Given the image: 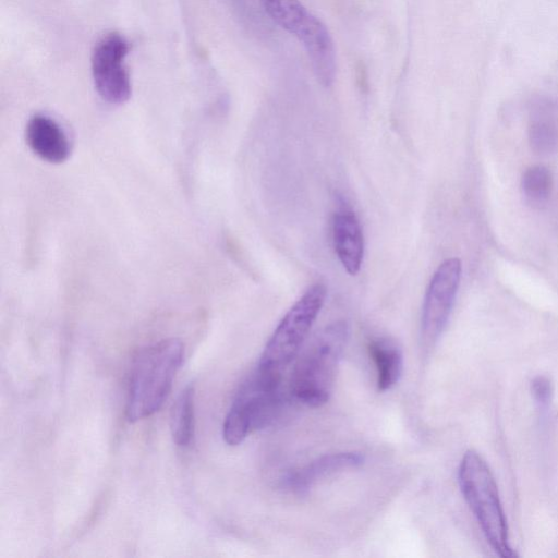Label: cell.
I'll return each mask as SVG.
<instances>
[{
  "instance_id": "obj_11",
  "label": "cell",
  "mask_w": 558,
  "mask_h": 558,
  "mask_svg": "<svg viewBox=\"0 0 558 558\" xmlns=\"http://www.w3.org/2000/svg\"><path fill=\"white\" fill-rule=\"evenodd\" d=\"M368 352L377 371V388L380 391L391 389L400 379L403 368L402 351L388 338L369 341Z\"/></svg>"
},
{
  "instance_id": "obj_10",
  "label": "cell",
  "mask_w": 558,
  "mask_h": 558,
  "mask_svg": "<svg viewBox=\"0 0 558 558\" xmlns=\"http://www.w3.org/2000/svg\"><path fill=\"white\" fill-rule=\"evenodd\" d=\"M363 463L364 456L355 451L325 454L288 474L284 485L294 493L303 494L320 478Z\"/></svg>"
},
{
  "instance_id": "obj_2",
  "label": "cell",
  "mask_w": 558,
  "mask_h": 558,
  "mask_svg": "<svg viewBox=\"0 0 558 558\" xmlns=\"http://www.w3.org/2000/svg\"><path fill=\"white\" fill-rule=\"evenodd\" d=\"M348 337V324L337 320L314 338L291 375L290 392L298 401L316 408L329 400Z\"/></svg>"
},
{
  "instance_id": "obj_8",
  "label": "cell",
  "mask_w": 558,
  "mask_h": 558,
  "mask_svg": "<svg viewBox=\"0 0 558 558\" xmlns=\"http://www.w3.org/2000/svg\"><path fill=\"white\" fill-rule=\"evenodd\" d=\"M332 243L345 271L355 276L362 266L364 257V236L355 213L341 208L332 218Z\"/></svg>"
},
{
  "instance_id": "obj_5",
  "label": "cell",
  "mask_w": 558,
  "mask_h": 558,
  "mask_svg": "<svg viewBox=\"0 0 558 558\" xmlns=\"http://www.w3.org/2000/svg\"><path fill=\"white\" fill-rule=\"evenodd\" d=\"M327 295L326 286L315 283L290 307L267 341L257 367L281 374L298 355Z\"/></svg>"
},
{
  "instance_id": "obj_13",
  "label": "cell",
  "mask_w": 558,
  "mask_h": 558,
  "mask_svg": "<svg viewBox=\"0 0 558 558\" xmlns=\"http://www.w3.org/2000/svg\"><path fill=\"white\" fill-rule=\"evenodd\" d=\"M171 433L174 442L187 447L194 437V389L184 388L178 397L171 413Z\"/></svg>"
},
{
  "instance_id": "obj_7",
  "label": "cell",
  "mask_w": 558,
  "mask_h": 558,
  "mask_svg": "<svg viewBox=\"0 0 558 558\" xmlns=\"http://www.w3.org/2000/svg\"><path fill=\"white\" fill-rule=\"evenodd\" d=\"M461 262L448 258L434 272L423 302L422 339L425 345H433L442 333L459 288Z\"/></svg>"
},
{
  "instance_id": "obj_4",
  "label": "cell",
  "mask_w": 558,
  "mask_h": 558,
  "mask_svg": "<svg viewBox=\"0 0 558 558\" xmlns=\"http://www.w3.org/2000/svg\"><path fill=\"white\" fill-rule=\"evenodd\" d=\"M281 374L257 367L240 388L226 415L222 436L230 446L241 444L246 436L268 426L282 405Z\"/></svg>"
},
{
  "instance_id": "obj_3",
  "label": "cell",
  "mask_w": 558,
  "mask_h": 558,
  "mask_svg": "<svg viewBox=\"0 0 558 558\" xmlns=\"http://www.w3.org/2000/svg\"><path fill=\"white\" fill-rule=\"evenodd\" d=\"M458 481L487 542L502 558L517 557L509 543L507 519L493 473L483 458L469 450L461 459Z\"/></svg>"
},
{
  "instance_id": "obj_1",
  "label": "cell",
  "mask_w": 558,
  "mask_h": 558,
  "mask_svg": "<svg viewBox=\"0 0 558 558\" xmlns=\"http://www.w3.org/2000/svg\"><path fill=\"white\" fill-rule=\"evenodd\" d=\"M184 355L179 339L170 338L146 345L133 361L126 417L136 422L157 412L172 387Z\"/></svg>"
},
{
  "instance_id": "obj_6",
  "label": "cell",
  "mask_w": 558,
  "mask_h": 558,
  "mask_svg": "<svg viewBox=\"0 0 558 558\" xmlns=\"http://www.w3.org/2000/svg\"><path fill=\"white\" fill-rule=\"evenodd\" d=\"M128 40L119 33L104 35L92 52V75L98 95L111 105L129 100L132 85L124 60L129 53Z\"/></svg>"
},
{
  "instance_id": "obj_14",
  "label": "cell",
  "mask_w": 558,
  "mask_h": 558,
  "mask_svg": "<svg viewBox=\"0 0 558 558\" xmlns=\"http://www.w3.org/2000/svg\"><path fill=\"white\" fill-rule=\"evenodd\" d=\"M553 187V178L549 170L543 166H533L525 170L522 177L524 195L532 203L547 201Z\"/></svg>"
},
{
  "instance_id": "obj_12",
  "label": "cell",
  "mask_w": 558,
  "mask_h": 558,
  "mask_svg": "<svg viewBox=\"0 0 558 558\" xmlns=\"http://www.w3.org/2000/svg\"><path fill=\"white\" fill-rule=\"evenodd\" d=\"M266 14L299 40L318 19L300 0H260Z\"/></svg>"
},
{
  "instance_id": "obj_9",
  "label": "cell",
  "mask_w": 558,
  "mask_h": 558,
  "mask_svg": "<svg viewBox=\"0 0 558 558\" xmlns=\"http://www.w3.org/2000/svg\"><path fill=\"white\" fill-rule=\"evenodd\" d=\"M25 141L31 150L50 163L65 161L71 153L64 130L50 117L33 116L25 128Z\"/></svg>"
},
{
  "instance_id": "obj_16",
  "label": "cell",
  "mask_w": 558,
  "mask_h": 558,
  "mask_svg": "<svg viewBox=\"0 0 558 558\" xmlns=\"http://www.w3.org/2000/svg\"><path fill=\"white\" fill-rule=\"evenodd\" d=\"M532 392L542 405H547L553 396V385L549 378L546 376H537L533 379L532 385Z\"/></svg>"
},
{
  "instance_id": "obj_15",
  "label": "cell",
  "mask_w": 558,
  "mask_h": 558,
  "mask_svg": "<svg viewBox=\"0 0 558 558\" xmlns=\"http://www.w3.org/2000/svg\"><path fill=\"white\" fill-rule=\"evenodd\" d=\"M529 137L532 149L537 154L548 155L558 147V130L548 120L534 121L530 126Z\"/></svg>"
}]
</instances>
